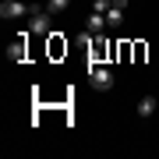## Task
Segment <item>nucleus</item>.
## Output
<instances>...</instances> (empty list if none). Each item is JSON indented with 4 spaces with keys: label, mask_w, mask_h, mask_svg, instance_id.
<instances>
[{
    "label": "nucleus",
    "mask_w": 159,
    "mask_h": 159,
    "mask_svg": "<svg viewBox=\"0 0 159 159\" xmlns=\"http://www.w3.org/2000/svg\"><path fill=\"white\" fill-rule=\"evenodd\" d=\"M89 81H92V89L106 92V89H113V71L102 67V64H89Z\"/></svg>",
    "instance_id": "1"
},
{
    "label": "nucleus",
    "mask_w": 159,
    "mask_h": 159,
    "mask_svg": "<svg viewBox=\"0 0 159 159\" xmlns=\"http://www.w3.org/2000/svg\"><path fill=\"white\" fill-rule=\"evenodd\" d=\"M29 29H32V35H50V32H53V25H50V11L32 7V14H29Z\"/></svg>",
    "instance_id": "2"
},
{
    "label": "nucleus",
    "mask_w": 159,
    "mask_h": 159,
    "mask_svg": "<svg viewBox=\"0 0 159 159\" xmlns=\"http://www.w3.org/2000/svg\"><path fill=\"white\" fill-rule=\"evenodd\" d=\"M25 14H32V7L21 4V0H4L0 4V18H25Z\"/></svg>",
    "instance_id": "3"
},
{
    "label": "nucleus",
    "mask_w": 159,
    "mask_h": 159,
    "mask_svg": "<svg viewBox=\"0 0 159 159\" xmlns=\"http://www.w3.org/2000/svg\"><path fill=\"white\" fill-rule=\"evenodd\" d=\"M25 53H29V50H25V32H21V35H18V39H14L11 46H7V60L21 64V60H25Z\"/></svg>",
    "instance_id": "4"
},
{
    "label": "nucleus",
    "mask_w": 159,
    "mask_h": 159,
    "mask_svg": "<svg viewBox=\"0 0 159 159\" xmlns=\"http://www.w3.org/2000/svg\"><path fill=\"white\" fill-rule=\"evenodd\" d=\"M85 29H89V35H96V32H102V29H110V25H106V14L92 11V14L85 18Z\"/></svg>",
    "instance_id": "5"
},
{
    "label": "nucleus",
    "mask_w": 159,
    "mask_h": 159,
    "mask_svg": "<svg viewBox=\"0 0 159 159\" xmlns=\"http://www.w3.org/2000/svg\"><path fill=\"white\" fill-rule=\"evenodd\" d=\"M156 110H159V99H152V96L138 99V117H152Z\"/></svg>",
    "instance_id": "6"
},
{
    "label": "nucleus",
    "mask_w": 159,
    "mask_h": 159,
    "mask_svg": "<svg viewBox=\"0 0 159 159\" xmlns=\"http://www.w3.org/2000/svg\"><path fill=\"white\" fill-rule=\"evenodd\" d=\"M120 21H124V7H113V4H110V11H106V25L113 29V25H120Z\"/></svg>",
    "instance_id": "7"
},
{
    "label": "nucleus",
    "mask_w": 159,
    "mask_h": 159,
    "mask_svg": "<svg viewBox=\"0 0 159 159\" xmlns=\"http://www.w3.org/2000/svg\"><path fill=\"white\" fill-rule=\"evenodd\" d=\"M67 7H71V0H46V11L50 14H64Z\"/></svg>",
    "instance_id": "8"
},
{
    "label": "nucleus",
    "mask_w": 159,
    "mask_h": 159,
    "mask_svg": "<svg viewBox=\"0 0 159 159\" xmlns=\"http://www.w3.org/2000/svg\"><path fill=\"white\" fill-rule=\"evenodd\" d=\"M92 11H99V14H106V11H110V0H92Z\"/></svg>",
    "instance_id": "9"
},
{
    "label": "nucleus",
    "mask_w": 159,
    "mask_h": 159,
    "mask_svg": "<svg viewBox=\"0 0 159 159\" xmlns=\"http://www.w3.org/2000/svg\"><path fill=\"white\" fill-rule=\"evenodd\" d=\"M110 4H113V7H127V0H110Z\"/></svg>",
    "instance_id": "10"
}]
</instances>
